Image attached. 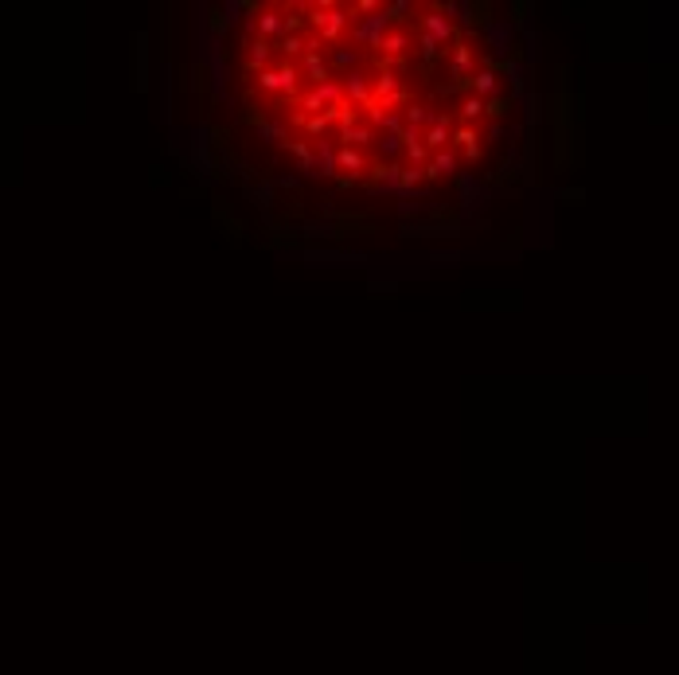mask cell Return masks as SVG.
Wrapping results in <instances>:
<instances>
[{"label": "cell", "instance_id": "obj_20", "mask_svg": "<svg viewBox=\"0 0 679 675\" xmlns=\"http://www.w3.org/2000/svg\"><path fill=\"white\" fill-rule=\"evenodd\" d=\"M301 47H304V43H301L297 36H285V43H281V51H285V55H297Z\"/></svg>", "mask_w": 679, "mask_h": 675}, {"label": "cell", "instance_id": "obj_8", "mask_svg": "<svg viewBox=\"0 0 679 675\" xmlns=\"http://www.w3.org/2000/svg\"><path fill=\"white\" fill-rule=\"evenodd\" d=\"M425 145H430V148L449 145V121H445V118H434V129L425 133Z\"/></svg>", "mask_w": 679, "mask_h": 675}, {"label": "cell", "instance_id": "obj_18", "mask_svg": "<svg viewBox=\"0 0 679 675\" xmlns=\"http://www.w3.org/2000/svg\"><path fill=\"white\" fill-rule=\"evenodd\" d=\"M453 67H457V71H465V67H469V47H465V43H457V55H453Z\"/></svg>", "mask_w": 679, "mask_h": 675}, {"label": "cell", "instance_id": "obj_10", "mask_svg": "<svg viewBox=\"0 0 679 675\" xmlns=\"http://www.w3.org/2000/svg\"><path fill=\"white\" fill-rule=\"evenodd\" d=\"M344 90H348V98H355V102H364V98H367V78H364V74H348V82H344Z\"/></svg>", "mask_w": 679, "mask_h": 675}, {"label": "cell", "instance_id": "obj_1", "mask_svg": "<svg viewBox=\"0 0 679 675\" xmlns=\"http://www.w3.org/2000/svg\"><path fill=\"white\" fill-rule=\"evenodd\" d=\"M293 86H297V71H293V67L262 74V90H285V94H293Z\"/></svg>", "mask_w": 679, "mask_h": 675}, {"label": "cell", "instance_id": "obj_21", "mask_svg": "<svg viewBox=\"0 0 679 675\" xmlns=\"http://www.w3.org/2000/svg\"><path fill=\"white\" fill-rule=\"evenodd\" d=\"M266 59V39H258L254 47H250V63H262Z\"/></svg>", "mask_w": 679, "mask_h": 675}, {"label": "cell", "instance_id": "obj_6", "mask_svg": "<svg viewBox=\"0 0 679 675\" xmlns=\"http://www.w3.org/2000/svg\"><path fill=\"white\" fill-rule=\"evenodd\" d=\"M375 94L383 98V106H390V102H394V94H399V82H394V71H383V74H379Z\"/></svg>", "mask_w": 679, "mask_h": 675}, {"label": "cell", "instance_id": "obj_4", "mask_svg": "<svg viewBox=\"0 0 679 675\" xmlns=\"http://www.w3.org/2000/svg\"><path fill=\"white\" fill-rule=\"evenodd\" d=\"M488 39H492V47L504 55V51L511 47V24H504V20H496V24H488Z\"/></svg>", "mask_w": 679, "mask_h": 675}, {"label": "cell", "instance_id": "obj_9", "mask_svg": "<svg viewBox=\"0 0 679 675\" xmlns=\"http://www.w3.org/2000/svg\"><path fill=\"white\" fill-rule=\"evenodd\" d=\"M453 168H457V157H453V153H437V157H434V164H430V172H425V176H449Z\"/></svg>", "mask_w": 679, "mask_h": 675}, {"label": "cell", "instance_id": "obj_3", "mask_svg": "<svg viewBox=\"0 0 679 675\" xmlns=\"http://www.w3.org/2000/svg\"><path fill=\"white\" fill-rule=\"evenodd\" d=\"M340 98V86L336 82H320L313 94L304 98V109H316V106H328V102H336Z\"/></svg>", "mask_w": 679, "mask_h": 675}, {"label": "cell", "instance_id": "obj_14", "mask_svg": "<svg viewBox=\"0 0 679 675\" xmlns=\"http://www.w3.org/2000/svg\"><path fill=\"white\" fill-rule=\"evenodd\" d=\"M340 164H344V168H352V176H355L359 168H364V160H359V153H352V148H340Z\"/></svg>", "mask_w": 679, "mask_h": 675}, {"label": "cell", "instance_id": "obj_16", "mask_svg": "<svg viewBox=\"0 0 679 675\" xmlns=\"http://www.w3.org/2000/svg\"><path fill=\"white\" fill-rule=\"evenodd\" d=\"M379 47H383V51H390V55H399V51L406 47V36H402V32H394V36H387L383 43H379Z\"/></svg>", "mask_w": 679, "mask_h": 675}, {"label": "cell", "instance_id": "obj_15", "mask_svg": "<svg viewBox=\"0 0 679 675\" xmlns=\"http://www.w3.org/2000/svg\"><path fill=\"white\" fill-rule=\"evenodd\" d=\"M367 137H371V129H367V125H355V129H352V125H344V141H355V145H364Z\"/></svg>", "mask_w": 679, "mask_h": 675}, {"label": "cell", "instance_id": "obj_11", "mask_svg": "<svg viewBox=\"0 0 679 675\" xmlns=\"http://www.w3.org/2000/svg\"><path fill=\"white\" fill-rule=\"evenodd\" d=\"M473 82H476V98L485 102V94H492V90H496V74H492V71H480V74H473Z\"/></svg>", "mask_w": 679, "mask_h": 675}, {"label": "cell", "instance_id": "obj_7", "mask_svg": "<svg viewBox=\"0 0 679 675\" xmlns=\"http://www.w3.org/2000/svg\"><path fill=\"white\" fill-rule=\"evenodd\" d=\"M148 39L145 36H137V90H145V74H148V47H145Z\"/></svg>", "mask_w": 679, "mask_h": 675}, {"label": "cell", "instance_id": "obj_5", "mask_svg": "<svg viewBox=\"0 0 679 675\" xmlns=\"http://www.w3.org/2000/svg\"><path fill=\"white\" fill-rule=\"evenodd\" d=\"M425 32H430V39H434L437 47H441V43H445V39L453 36L449 20H441V16H425Z\"/></svg>", "mask_w": 679, "mask_h": 675}, {"label": "cell", "instance_id": "obj_2", "mask_svg": "<svg viewBox=\"0 0 679 675\" xmlns=\"http://www.w3.org/2000/svg\"><path fill=\"white\" fill-rule=\"evenodd\" d=\"M383 32H387V16L379 12V16H371V20L355 32V39H364V43H375L379 47V43H383Z\"/></svg>", "mask_w": 679, "mask_h": 675}, {"label": "cell", "instance_id": "obj_13", "mask_svg": "<svg viewBox=\"0 0 679 675\" xmlns=\"http://www.w3.org/2000/svg\"><path fill=\"white\" fill-rule=\"evenodd\" d=\"M480 113H485V102H480V98H465V102H461V118H469V121H473V118H480Z\"/></svg>", "mask_w": 679, "mask_h": 675}, {"label": "cell", "instance_id": "obj_12", "mask_svg": "<svg viewBox=\"0 0 679 675\" xmlns=\"http://www.w3.org/2000/svg\"><path fill=\"white\" fill-rule=\"evenodd\" d=\"M304 74H313V82H324V59H320V55H309V59H304Z\"/></svg>", "mask_w": 679, "mask_h": 675}, {"label": "cell", "instance_id": "obj_19", "mask_svg": "<svg viewBox=\"0 0 679 675\" xmlns=\"http://www.w3.org/2000/svg\"><path fill=\"white\" fill-rule=\"evenodd\" d=\"M406 118H410V129H414V125H418V121H425L430 113H425V106H410V109H406Z\"/></svg>", "mask_w": 679, "mask_h": 675}, {"label": "cell", "instance_id": "obj_17", "mask_svg": "<svg viewBox=\"0 0 679 675\" xmlns=\"http://www.w3.org/2000/svg\"><path fill=\"white\" fill-rule=\"evenodd\" d=\"M278 27H281V20H278V16H274V12H266V16H262V20H258V32H262V36H274V32H278Z\"/></svg>", "mask_w": 679, "mask_h": 675}, {"label": "cell", "instance_id": "obj_22", "mask_svg": "<svg viewBox=\"0 0 679 675\" xmlns=\"http://www.w3.org/2000/svg\"><path fill=\"white\" fill-rule=\"evenodd\" d=\"M406 157H410V160H422V157H425V148L418 145V141H406Z\"/></svg>", "mask_w": 679, "mask_h": 675}, {"label": "cell", "instance_id": "obj_23", "mask_svg": "<svg viewBox=\"0 0 679 675\" xmlns=\"http://www.w3.org/2000/svg\"><path fill=\"white\" fill-rule=\"evenodd\" d=\"M434 262H449V265H453V262H461V254H453V250H441V254H434Z\"/></svg>", "mask_w": 679, "mask_h": 675}, {"label": "cell", "instance_id": "obj_24", "mask_svg": "<svg viewBox=\"0 0 679 675\" xmlns=\"http://www.w3.org/2000/svg\"><path fill=\"white\" fill-rule=\"evenodd\" d=\"M336 63H340V67H348V63H355V55H352V51H340Z\"/></svg>", "mask_w": 679, "mask_h": 675}]
</instances>
